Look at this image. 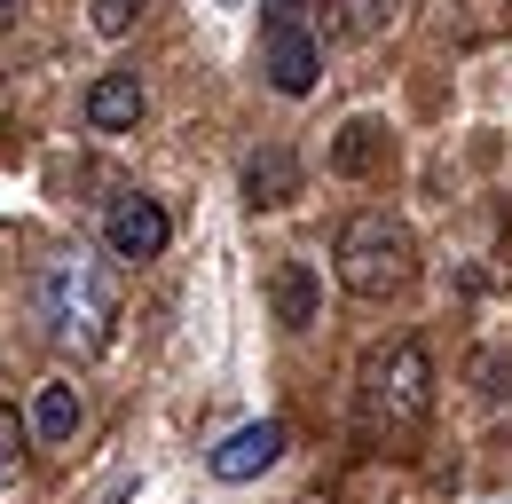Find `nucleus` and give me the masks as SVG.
Wrapping results in <instances>:
<instances>
[{
    "label": "nucleus",
    "mask_w": 512,
    "mask_h": 504,
    "mask_svg": "<svg viewBox=\"0 0 512 504\" xmlns=\"http://www.w3.org/2000/svg\"><path fill=\"white\" fill-rule=\"evenodd\" d=\"M134 16H142V0H87V24H95L103 40H127Z\"/></svg>",
    "instance_id": "14"
},
{
    "label": "nucleus",
    "mask_w": 512,
    "mask_h": 504,
    "mask_svg": "<svg viewBox=\"0 0 512 504\" xmlns=\"http://www.w3.org/2000/svg\"><path fill=\"white\" fill-rule=\"evenodd\" d=\"M316 268H308V260H276V268H268V308H276V323H284V331H308V323H316Z\"/></svg>",
    "instance_id": "7"
},
{
    "label": "nucleus",
    "mask_w": 512,
    "mask_h": 504,
    "mask_svg": "<svg viewBox=\"0 0 512 504\" xmlns=\"http://www.w3.org/2000/svg\"><path fill=\"white\" fill-rule=\"evenodd\" d=\"M331 268H339V284H347L355 300H386V292L410 284L418 252H410V229H402V221H386V213H355V221H339Z\"/></svg>",
    "instance_id": "3"
},
{
    "label": "nucleus",
    "mask_w": 512,
    "mask_h": 504,
    "mask_svg": "<svg viewBox=\"0 0 512 504\" xmlns=\"http://www.w3.org/2000/svg\"><path fill=\"white\" fill-rule=\"evenodd\" d=\"M284 457V426L276 418H253V426H237V434L213 449V481H253Z\"/></svg>",
    "instance_id": "6"
},
{
    "label": "nucleus",
    "mask_w": 512,
    "mask_h": 504,
    "mask_svg": "<svg viewBox=\"0 0 512 504\" xmlns=\"http://www.w3.org/2000/svg\"><path fill=\"white\" fill-rule=\"evenodd\" d=\"M24 441H32V426L0 402V489H16V481H24Z\"/></svg>",
    "instance_id": "13"
},
{
    "label": "nucleus",
    "mask_w": 512,
    "mask_h": 504,
    "mask_svg": "<svg viewBox=\"0 0 512 504\" xmlns=\"http://www.w3.org/2000/svg\"><path fill=\"white\" fill-rule=\"evenodd\" d=\"M268 8V24H308V8H323V0H260Z\"/></svg>",
    "instance_id": "15"
},
{
    "label": "nucleus",
    "mask_w": 512,
    "mask_h": 504,
    "mask_svg": "<svg viewBox=\"0 0 512 504\" xmlns=\"http://www.w3.org/2000/svg\"><path fill=\"white\" fill-rule=\"evenodd\" d=\"M32 315L64 355H103L119 331V284L95 252H56L32 276Z\"/></svg>",
    "instance_id": "1"
},
{
    "label": "nucleus",
    "mask_w": 512,
    "mask_h": 504,
    "mask_svg": "<svg viewBox=\"0 0 512 504\" xmlns=\"http://www.w3.org/2000/svg\"><path fill=\"white\" fill-rule=\"evenodd\" d=\"M174 237V221H166V205L158 197H119L111 205V221H103V245L119 252V260H158Z\"/></svg>",
    "instance_id": "5"
},
{
    "label": "nucleus",
    "mask_w": 512,
    "mask_h": 504,
    "mask_svg": "<svg viewBox=\"0 0 512 504\" xmlns=\"http://www.w3.org/2000/svg\"><path fill=\"white\" fill-rule=\"evenodd\" d=\"M142 119V79L134 71H103L95 87H87V126L95 134H127Z\"/></svg>",
    "instance_id": "8"
},
{
    "label": "nucleus",
    "mask_w": 512,
    "mask_h": 504,
    "mask_svg": "<svg viewBox=\"0 0 512 504\" xmlns=\"http://www.w3.org/2000/svg\"><path fill=\"white\" fill-rule=\"evenodd\" d=\"M245 197H253V205H292V197H300V158H292L284 142H268L253 166H245Z\"/></svg>",
    "instance_id": "10"
},
{
    "label": "nucleus",
    "mask_w": 512,
    "mask_h": 504,
    "mask_svg": "<svg viewBox=\"0 0 512 504\" xmlns=\"http://www.w3.org/2000/svg\"><path fill=\"white\" fill-rule=\"evenodd\" d=\"M221 8H237V0H221Z\"/></svg>",
    "instance_id": "17"
},
{
    "label": "nucleus",
    "mask_w": 512,
    "mask_h": 504,
    "mask_svg": "<svg viewBox=\"0 0 512 504\" xmlns=\"http://www.w3.org/2000/svg\"><path fill=\"white\" fill-rule=\"evenodd\" d=\"M379 158H386V126L379 119H347L339 126V142H331V174H379Z\"/></svg>",
    "instance_id": "11"
},
{
    "label": "nucleus",
    "mask_w": 512,
    "mask_h": 504,
    "mask_svg": "<svg viewBox=\"0 0 512 504\" xmlns=\"http://www.w3.org/2000/svg\"><path fill=\"white\" fill-rule=\"evenodd\" d=\"M434 410V355L426 339H394L363 363V386H355V418L371 441H410Z\"/></svg>",
    "instance_id": "2"
},
{
    "label": "nucleus",
    "mask_w": 512,
    "mask_h": 504,
    "mask_svg": "<svg viewBox=\"0 0 512 504\" xmlns=\"http://www.w3.org/2000/svg\"><path fill=\"white\" fill-rule=\"evenodd\" d=\"M8 24H16V0H0V32H8Z\"/></svg>",
    "instance_id": "16"
},
{
    "label": "nucleus",
    "mask_w": 512,
    "mask_h": 504,
    "mask_svg": "<svg viewBox=\"0 0 512 504\" xmlns=\"http://www.w3.org/2000/svg\"><path fill=\"white\" fill-rule=\"evenodd\" d=\"M79 426H87V402H79V386H71V378H48V386H40V402H32V434L56 449V441H71Z\"/></svg>",
    "instance_id": "9"
},
{
    "label": "nucleus",
    "mask_w": 512,
    "mask_h": 504,
    "mask_svg": "<svg viewBox=\"0 0 512 504\" xmlns=\"http://www.w3.org/2000/svg\"><path fill=\"white\" fill-rule=\"evenodd\" d=\"M394 24V0H331V32L339 40H379Z\"/></svg>",
    "instance_id": "12"
},
{
    "label": "nucleus",
    "mask_w": 512,
    "mask_h": 504,
    "mask_svg": "<svg viewBox=\"0 0 512 504\" xmlns=\"http://www.w3.org/2000/svg\"><path fill=\"white\" fill-rule=\"evenodd\" d=\"M260 71H268V87L276 95H308L323 71V48L308 24H260Z\"/></svg>",
    "instance_id": "4"
}]
</instances>
